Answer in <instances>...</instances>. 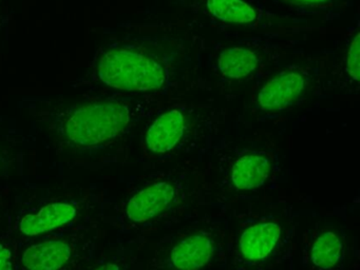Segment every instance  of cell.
<instances>
[{"instance_id":"7c38bea8","label":"cell","mask_w":360,"mask_h":270,"mask_svg":"<svg viewBox=\"0 0 360 270\" xmlns=\"http://www.w3.org/2000/svg\"><path fill=\"white\" fill-rule=\"evenodd\" d=\"M342 253L341 238L334 231H326L311 245V261L318 269H332L340 261Z\"/></svg>"},{"instance_id":"5bb4252c","label":"cell","mask_w":360,"mask_h":270,"mask_svg":"<svg viewBox=\"0 0 360 270\" xmlns=\"http://www.w3.org/2000/svg\"><path fill=\"white\" fill-rule=\"evenodd\" d=\"M359 34H356L354 39L349 44V51L347 55V69L349 76L353 79H359V58H360V46Z\"/></svg>"},{"instance_id":"52a82bcc","label":"cell","mask_w":360,"mask_h":270,"mask_svg":"<svg viewBox=\"0 0 360 270\" xmlns=\"http://www.w3.org/2000/svg\"><path fill=\"white\" fill-rule=\"evenodd\" d=\"M214 250V243L207 234H193L172 248L170 262L176 270H200L210 263Z\"/></svg>"},{"instance_id":"3957f363","label":"cell","mask_w":360,"mask_h":270,"mask_svg":"<svg viewBox=\"0 0 360 270\" xmlns=\"http://www.w3.org/2000/svg\"><path fill=\"white\" fill-rule=\"evenodd\" d=\"M176 189L172 184L159 181L134 194L126 206V215L134 223L155 219L174 202Z\"/></svg>"},{"instance_id":"e0dca14e","label":"cell","mask_w":360,"mask_h":270,"mask_svg":"<svg viewBox=\"0 0 360 270\" xmlns=\"http://www.w3.org/2000/svg\"><path fill=\"white\" fill-rule=\"evenodd\" d=\"M292 1L299 2V4H326L328 0H292Z\"/></svg>"},{"instance_id":"277c9868","label":"cell","mask_w":360,"mask_h":270,"mask_svg":"<svg viewBox=\"0 0 360 270\" xmlns=\"http://www.w3.org/2000/svg\"><path fill=\"white\" fill-rule=\"evenodd\" d=\"M305 88V78L297 71L278 74L263 84L259 91L257 103L266 111L284 109L292 105Z\"/></svg>"},{"instance_id":"8992f818","label":"cell","mask_w":360,"mask_h":270,"mask_svg":"<svg viewBox=\"0 0 360 270\" xmlns=\"http://www.w3.org/2000/svg\"><path fill=\"white\" fill-rule=\"evenodd\" d=\"M281 236V227L275 221L255 224L242 232L239 251L248 261L266 259L277 246Z\"/></svg>"},{"instance_id":"9c48e42d","label":"cell","mask_w":360,"mask_h":270,"mask_svg":"<svg viewBox=\"0 0 360 270\" xmlns=\"http://www.w3.org/2000/svg\"><path fill=\"white\" fill-rule=\"evenodd\" d=\"M71 248L64 240H46L29 247L22 257L26 270H60L71 257Z\"/></svg>"},{"instance_id":"30bf717a","label":"cell","mask_w":360,"mask_h":270,"mask_svg":"<svg viewBox=\"0 0 360 270\" xmlns=\"http://www.w3.org/2000/svg\"><path fill=\"white\" fill-rule=\"evenodd\" d=\"M271 169V160L265 154H245L238 158L231 168V183L239 190L255 189L266 181Z\"/></svg>"},{"instance_id":"7a4b0ae2","label":"cell","mask_w":360,"mask_h":270,"mask_svg":"<svg viewBox=\"0 0 360 270\" xmlns=\"http://www.w3.org/2000/svg\"><path fill=\"white\" fill-rule=\"evenodd\" d=\"M98 79L117 90L147 92L162 88L167 74L155 59L126 49H113L98 59Z\"/></svg>"},{"instance_id":"8fae6325","label":"cell","mask_w":360,"mask_h":270,"mask_svg":"<svg viewBox=\"0 0 360 270\" xmlns=\"http://www.w3.org/2000/svg\"><path fill=\"white\" fill-rule=\"evenodd\" d=\"M259 65V57L250 49L233 46L221 53L218 67L221 73L231 79H241L252 74Z\"/></svg>"},{"instance_id":"4fadbf2b","label":"cell","mask_w":360,"mask_h":270,"mask_svg":"<svg viewBox=\"0 0 360 270\" xmlns=\"http://www.w3.org/2000/svg\"><path fill=\"white\" fill-rule=\"evenodd\" d=\"M212 16L225 22L250 23L257 18L256 11L243 0H207Z\"/></svg>"},{"instance_id":"ba28073f","label":"cell","mask_w":360,"mask_h":270,"mask_svg":"<svg viewBox=\"0 0 360 270\" xmlns=\"http://www.w3.org/2000/svg\"><path fill=\"white\" fill-rule=\"evenodd\" d=\"M77 213V209L69 202L48 204L37 213L25 215L20 219V230L27 236H39L70 223Z\"/></svg>"},{"instance_id":"6da1fadb","label":"cell","mask_w":360,"mask_h":270,"mask_svg":"<svg viewBox=\"0 0 360 270\" xmlns=\"http://www.w3.org/2000/svg\"><path fill=\"white\" fill-rule=\"evenodd\" d=\"M130 122V110L121 101H92L71 110L63 122V135L77 147H94L119 136Z\"/></svg>"},{"instance_id":"2e32d148","label":"cell","mask_w":360,"mask_h":270,"mask_svg":"<svg viewBox=\"0 0 360 270\" xmlns=\"http://www.w3.org/2000/svg\"><path fill=\"white\" fill-rule=\"evenodd\" d=\"M96 270H120V267L117 264L107 263L104 264V265L100 266L98 268H96Z\"/></svg>"},{"instance_id":"9a60e30c","label":"cell","mask_w":360,"mask_h":270,"mask_svg":"<svg viewBox=\"0 0 360 270\" xmlns=\"http://www.w3.org/2000/svg\"><path fill=\"white\" fill-rule=\"evenodd\" d=\"M0 270H13L11 250L1 243H0Z\"/></svg>"},{"instance_id":"5b68a950","label":"cell","mask_w":360,"mask_h":270,"mask_svg":"<svg viewBox=\"0 0 360 270\" xmlns=\"http://www.w3.org/2000/svg\"><path fill=\"white\" fill-rule=\"evenodd\" d=\"M184 115L179 110H169L153 122L145 136V145L148 151L155 154H165L172 151L184 134Z\"/></svg>"}]
</instances>
